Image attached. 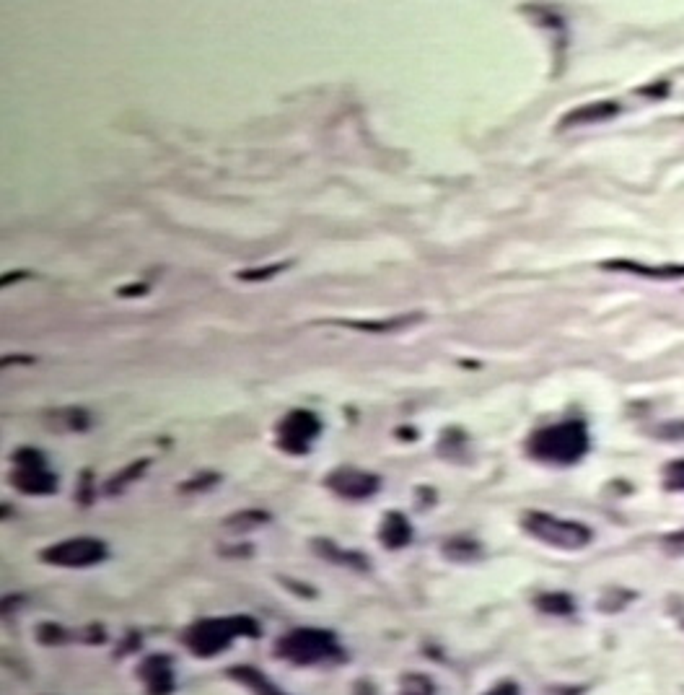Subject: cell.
<instances>
[{"label":"cell","instance_id":"25","mask_svg":"<svg viewBox=\"0 0 684 695\" xmlns=\"http://www.w3.org/2000/svg\"><path fill=\"white\" fill-rule=\"evenodd\" d=\"M89 480H91V472L86 470V472H83V475H81V493H78V501H81L83 506H89L91 501H94V493H91Z\"/></svg>","mask_w":684,"mask_h":695},{"label":"cell","instance_id":"26","mask_svg":"<svg viewBox=\"0 0 684 695\" xmlns=\"http://www.w3.org/2000/svg\"><path fill=\"white\" fill-rule=\"evenodd\" d=\"M485 695H521V690L519 685L511 683V680H503V683L493 685V688H490Z\"/></svg>","mask_w":684,"mask_h":695},{"label":"cell","instance_id":"19","mask_svg":"<svg viewBox=\"0 0 684 695\" xmlns=\"http://www.w3.org/2000/svg\"><path fill=\"white\" fill-rule=\"evenodd\" d=\"M399 695H436V685L423 672H407L399 680Z\"/></svg>","mask_w":684,"mask_h":695},{"label":"cell","instance_id":"9","mask_svg":"<svg viewBox=\"0 0 684 695\" xmlns=\"http://www.w3.org/2000/svg\"><path fill=\"white\" fill-rule=\"evenodd\" d=\"M138 680L148 695H171L177 690L174 659L169 654H148L138 664Z\"/></svg>","mask_w":684,"mask_h":695},{"label":"cell","instance_id":"3","mask_svg":"<svg viewBox=\"0 0 684 695\" xmlns=\"http://www.w3.org/2000/svg\"><path fill=\"white\" fill-rule=\"evenodd\" d=\"M275 654L296 667H314V664L345 659L337 633L327 628H293L275 641Z\"/></svg>","mask_w":684,"mask_h":695},{"label":"cell","instance_id":"27","mask_svg":"<svg viewBox=\"0 0 684 695\" xmlns=\"http://www.w3.org/2000/svg\"><path fill=\"white\" fill-rule=\"evenodd\" d=\"M664 545L672 553H684V530H679V532H672V535H666L664 537Z\"/></svg>","mask_w":684,"mask_h":695},{"label":"cell","instance_id":"31","mask_svg":"<svg viewBox=\"0 0 684 695\" xmlns=\"http://www.w3.org/2000/svg\"><path fill=\"white\" fill-rule=\"evenodd\" d=\"M21 278H29V273L26 270H19V273H11V275H3V286H11V283L21 281Z\"/></svg>","mask_w":684,"mask_h":695},{"label":"cell","instance_id":"30","mask_svg":"<svg viewBox=\"0 0 684 695\" xmlns=\"http://www.w3.org/2000/svg\"><path fill=\"white\" fill-rule=\"evenodd\" d=\"M37 358L34 356H11V358H3V366H11V364H26L32 366Z\"/></svg>","mask_w":684,"mask_h":695},{"label":"cell","instance_id":"16","mask_svg":"<svg viewBox=\"0 0 684 695\" xmlns=\"http://www.w3.org/2000/svg\"><path fill=\"white\" fill-rule=\"evenodd\" d=\"M444 555L451 558V561L467 563V561H477L482 555V545L475 540V537L467 535H456L451 537L449 542H444Z\"/></svg>","mask_w":684,"mask_h":695},{"label":"cell","instance_id":"18","mask_svg":"<svg viewBox=\"0 0 684 695\" xmlns=\"http://www.w3.org/2000/svg\"><path fill=\"white\" fill-rule=\"evenodd\" d=\"M151 465V460H138L133 462V465H127L125 470H120L114 478L107 480V485H104V491L109 493V496H114V493H122L127 488V485L133 483V480H138L143 472H146V467Z\"/></svg>","mask_w":684,"mask_h":695},{"label":"cell","instance_id":"13","mask_svg":"<svg viewBox=\"0 0 684 695\" xmlns=\"http://www.w3.org/2000/svg\"><path fill=\"white\" fill-rule=\"evenodd\" d=\"M379 542L387 550H402L412 542V524L402 511L392 509L387 517L381 519Z\"/></svg>","mask_w":684,"mask_h":695},{"label":"cell","instance_id":"6","mask_svg":"<svg viewBox=\"0 0 684 695\" xmlns=\"http://www.w3.org/2000/svg\"><path fill=\"white\" fill-rule=\"evenodd\" d=\"M107 555V542L99 537H70L42 550L39 558L57 568H91L107 561Z\"/></svg>","mask_w":684,"mask_h":695},{"label":"cell","instance_id":"29","mask_svg":"<svg viewBox=\"0 0 684 695\" xmlns=\"http://www.w3.org/2000/svg\"><path fill=\"white\" fill-rule=\"evenodd\" d=\"M120 296H146L148 294V283H133V286H122L117 291Z\"/></svg>","mask_w":684,"mask_h":695},{"label":"cell","instance_id":"20","mask_svg":"<svg viewBox=\"0 0 684 695\" xmlns=\"http://www.w3.org/2000/svg\"><path fill=\"white\" fill-rule=\"evenodd\" d=\"M265 522H270V514H267V511H257V509L236 511L234 517L226 519L228 527H236L239 532L254 530V527H260V524H265Z\"/></svg>","mask_w":684,"mask_h":695},{"label":"cell","instance_id":"14","mask_svg":"<svg viewBox=\"0 0 684 695\" xmlns=\"http://www.w3.org/2000/svg\"><path fill=\"white\" fill-rule=\"evenodd\" d=\"M226 675L234 680V683L244 685L249 693L254 695H288L280 685H275L270 677L265 675L257 667H249V664H236V667H228Z\"/></svg>","mask_w":684,"mask_h":695},{"label":"cell","instance_id":"21","mask_svg":"<svg viewBox=\"0 0 684 695\" xmlns=\"http://www.w3.org/2000/svg\"><path fill=\"white\" fill-rule=\"evenodd\" d=\"M288 268H291V260L273 262V265H267V268L241 270V273H236V278H239V281H247V283H267L270 278H275V275L283 273V270H288Z\"/></svg>","mask_w":684,"mask_h":695},{"label":"cell","instance_id":"10","mask_svg":"<svg viewBox=\"0 0 684 695\" xmlns=\"http://www.w3.org/2000/svg\"><path fill=\"white\" fill-rule=\"evenodd\" d=\"M602 270L640 275V278H651V281H661V283L684 281V262H661V265H648V262H635V260H607L602 262Z\"/></svg>","mask_w":684,"mask_h":695},{"label":"cell","instance_id":"1","mask_svg":"<svg viewBox=\"0 0 684 695\" xmlns=\"http://www.w3.org/2000/svg\"><path fill=\"white\" fill-rule=\"evenodd\" d=\"M589 428L583 421H563L534 431L526 441V452L537 462L555 467H570L589 454Z\"/></svg>","mask_w":684,"mask_h":695},{"label":"cell","instance_id":"2","mask_svg":"<svg viewBox=\"0 0 684 695\" xmlns=\"http://www.w3.org/2000/svg\"><path fill=\"white\" fill-rule=\"evenodd\" d=\"M260 623L252 615H226V618H205L192 623L182 636V644L200 659H210L226 651L236 638H257Z\"/></svg>","mask_w":684,"mask_h":695},{"label":"cell","instance_id":"12","mask_svg":"<svg viewBox=\"0 0 684 695\" xmlns=\"http://www.w3.org/2000/svg\"><path fill=\"white\" fill-rule=\"evenodd\" d=\"M311 548L317 550L319 558L335 563V566H345V568H350V571H361V574L371 571V561H368L366 555L358 553V550L340 548V545H335V542L327 540V537H317V540H311Z\"/></svg>","mask_w":684,"mask_h":695},{"label":"cell","instance_id":"23","mask_svg":"<svg viewBox=\"0 0 684 695\" xmlns=\"http://www.w3.org/2000/svg\"><path fill=\"white\" fill-rule=\"evenodd\" d=\"M221 483V475L210 470H200L197 475H192L190 480L182 483V493H200V491H210L213 485Z\"/></svg>","mask_w":684,"mask_h":695},{"label":"cell","instance_id":"17","mask_svg":"<svg viewBox=\"0 0 684 695\" xmlns=\"http://www.w3.org/2000/svg\"><path fill=\"white\" fill-rule=\"evenodd\" d=\"M534 607H537L539 613L558 615V618H563V615H570L573 610H576V602H573V597L565 592H547V594H539L537 600H534Z\"/></svg>","mask_w":684,"mask_h":695},{"label":"cell","instance_id":"15","mask_svg":"<svg viewBox=\"0 0 684 695\" xmlns=\"http://www.w3.org/2000/svg\"><path fill=\"white\" fill-rule=\"evenodd\" d=\"M425 314L415 312V314H402V317H392V319H358V322H353V319H340V322H335V325L340 327H350V330H363V332H392V330H402V327H410V325H418V322H423Z\"/></svg>","mask_w":684,"mask_h":695},{"label":"cell","instance_id":"4","mask_svg":"<svg viewBox=\"0 0 684 695\" xmlns=\"http://www.w3.org/2000/svg\"><path fill=\"white\" fill-rule=\"evenodd\" d=\"M521 530L534 540L550 545V548L568 550V553L583 550L594 540V532L586 524L552 517L547 511H526L521 517Z\"/></svg>","mask_w":684,"mask_h":695},{"label":"cell","instance_id":"8","mask_svg":"<svg viewBox=\"0 0 684 695\" xmlns=\"http://www.w3.org/2000/svg\"><path fill=\"white\" fill-rule=\"evenodd\" d=\"M324 488L345 498V501H366V498L379 493L381 478L374 472L361 470V467H335L324 478Z\"/></svg>","mask_w":684,"mask_h":695},{"label":"cell","instance_id":"28","mask_svg":"<svg viewBox=\"0 0 684 695\" xmlns=\"http://www.w3.org/2000/svg\"><path fill=\"white\" fill-rule=\"evenodd\" d=\"M353 695H379V688L371 680H358L353 685Z\"/></svg>","mask_w":684,"mask_h":695},{"label":"cell","instance_id":"5","mask_svg":"<svg viewBox=\"0 0 684 695\" xmlns=\"http://www.w3.org/2000/svg\"><path fill=\"white\" fill-rule=\"evenodd\" d=\"M13 470L8 483L26 496H50L57 491V475L47 465L45 454L34 447H21L11 457Z\"/></svg>","mask_w":684,"mask_h":695},{"label":"cell","instance_id":"7","mask_svg":"<svg viewBox=\"0 0 684 695\" xmlns=\"http://www.w3.org/2000/svg\"><path fill=\"white\" fill-rule=\"evenodd\" d=\"M322 418L314 410L296 408L275 428V441L285 454H309L311 444L322 436Z\"/></svg>","mask_w":684,"mask_h":695},{"label":"cell","instance_id":"24","mask_svg":"<svg viewBox=\"0 0 684 695\" xmlns=\"http://www.w3.org/2000/svg\"><path fill=\"white\" fill-rule=\"evenodd\" d=\"M661 439H674L682 441L684 439V421L682 423H666V426L659 428Z\"/></svg>","mask_w":684,"mask_h":695},{"label":"cell","instance_id":"11","mask_svg":"<svg viewBox=\"0 0 684 695\" xmlns=\"http://www.w3.org/2000/svg\"><path fill=\"white\" fill-rule=\"evenodd\" d=\"M620 112H622L620 102H612V99H602V102L583 104V107L570 109L568 115H563V120L558 122V130L581 128V125H596V122L615 120Z\"/></svg>","mask_w":684,"mask_h":695},{"label":"cell","instance_id":"22","mask_svg":"<svg viewBox=\"0 0 684 695\" xmlns=\"http://www.w3.org/2000/svg\"><path fill=\"white\" fill-rule=\"evenodd\" d=\"M661 485H664L669 493H684V460H672L664 467Z\"/></svg>","mask_w":684,"mask_h":695}]
</instances>
